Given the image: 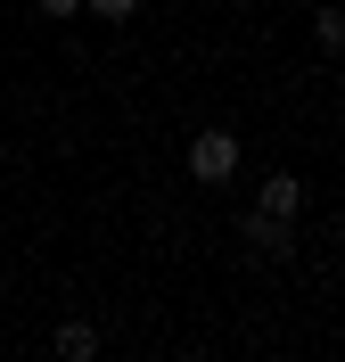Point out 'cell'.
<instances>
[{"instance_id":"1","label":"cell","mask_w":345,"mask_h":362,"mask_svg":"<svg viewBox=\"0 0 345 362\" xmlns=\"http://www.w3.org/2000/svg\"><path fill=\"white\" fill-rule=\"evenodd\" d=\"M230 173H238V132H198V140H189V181L222 189Z\"/></svg>"},{"instance_id":"2","label":"cell","mask_w":345,"mask_h":362,"mask_svg":"<svg viewBox=\"0 0 345 362\" xmlns=\"http://www.w3.org/2000/svg\"><path fill=\"white\" fill-rule=\"evenodd\" d=\"M238 239H247V255H255V264H279V255L296 247V223H288V214H263V206H255L247 223H238Z\"/></svg>"},{"instance_id":"3","label":"cell","mask_w":345,"mask_h":362,"mask_svg":"<svg viewBox=\"0 0 345 362\" xmlns=\"http://www.w3.org/2000/svg\"><path fill=\"white\" fill-rule=\"evenodd\" d=\"M255 206H263V214H288V223H296V214H304V181H296V173H272L263 189H255Z\"/></svg>"},{"instance_id":"4","label":"cell","mask_w":345,"mask_h":362,"mask_svg":"<svg viewBox=\"0 0 345 362\" xmlns=\"http://www.w3.org/2000/svg\"><path fill=\"white\" fill-rule=\"evenodd\" d=\"M49 346H58L66 362H91V354H99V329H91V321H58V338H49Z\"/></svg>"},{"instance_id":"5","label":"cell","mask_w":345,"mask_h":362,"mask_svg":"<svg viewBox=\"0 0 345 362\" xmlns=\"http://www.w3.org/2000/svg\"><path fill=\"white\" fill-rule=\"evenodd\" d=\"M313 42L321 58H345V8H313Z\"/></svg>"},{"instance_id":"6","label":"cell","mask_w":345,"mask_h":362,"mask_svg":"<svg viewBox=\"0 0 345 362\" xmlns=\"http://www.w3.org/2000/svg\"><path fill=\"white\" fill-rule=\"evenodd\" d=\"M83 8H91V17H107V25H123V17L140 8V0H83Z\"/></svg>"},{"instance_id":"7","label":"cell","mask_w":345,"mask_h":362,"mask_svg":"<svg viewBox=\"0 0 345 362\" xmlns=\"http://www.w3.org/2000/svg\"><path fill=\"white\" fill-rule=\"evenodd\" d=\"M74 8H83V0H42V17H74Z\"/></svg>"}]
</instances>
